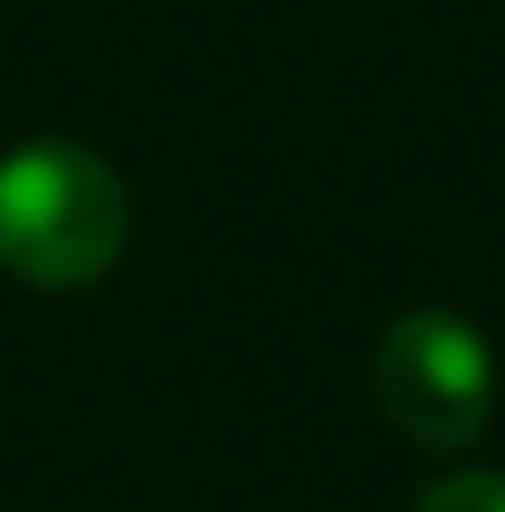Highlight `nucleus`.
Instances as JSON below:
<instances>
[{"label": "nucleus", "mask_w": 505, "mask_h": 512, "mask_svg": "<svg viewBox=\"0 0 505 512\" xmlns=\"http://www.w3.org/2000/svg\"><path fill=\"white\" fill-rule=\"evenodd\" d=\"M127 253V186L82 141L0 156V268L30 290H90Z\"/></svg>", "instance_id": "nucleus-1"}, {"label": "nucleus", "mask_w": 505, "mask_h": 512, "mask_svg": "<svg viewBox=\"0 0 505 512\" xmlns=\"http://www.w3.org/2000/svg\"><path fill=\"white\" fill-rule=\"evenodd\" d=\"M372 394L394 431H409L431 453H461L483 438L498 401V364L491 342L461 312H409L379 334L372 357Z\"/></svg>", "instance_id": "nucleus-2"}, {"label": "nucleus", "mask_w": 505, "mask_h": 512, "mask_svg": "<svg viewBox=\"0 0 505 512\" xmlns=\"http://www.w3.org/2000/svg\"><path fill=\"white\" fill-rule=\"evenodd\" d=\"M409 512H505V475L498 468H461V475H439Z\"/></svg>", "instance_id": "nucleus-3"}]
</instances>
